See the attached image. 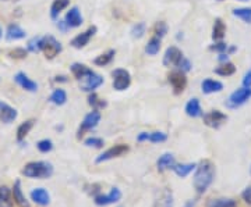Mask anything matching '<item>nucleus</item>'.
Wrapping results in <instances>:
<instances>
[{
    "instance_id": "1",
    "label": "nucleus",
    "mask_w": 251,
    "mask_h": 207,
    "mask_svg": "<svg viewBox=\"0 0 251 207\" xmlns=\"http://www.w3.org/2000/svg\"><path fill=\"white\" fill-rule=\"evenodd\" d=\"M215 180V166L209 160H204L196 167V174L193 177V185L197 193H204Z\"/></svg>"
},
{
    "instance_id": "2",
    "label": "nucleus",
    "mask_w": 251,
    "mask_h": 207,
    "mask_svg": "<svg viewBox=\"0 0 251 207\" xmlns=\"http://www.w3.org/2000/svg\"><path fill=\"white\" fill-rule=\"evenodd\" d=\"M23 174L32 180H46L53 175V166L48 162H31L24 167Z\"/></svg>"
},
{
    "instance_id": "3",
    "label": "nucleus",
    "mask_w": 251,
    "mask_h": 207,
    "mask_svg": "<svg viewBox=\"0 0 251 207\" xmlns=\"http://www.w3.org/2000/svg\"><path fill=\"white\" fill-rule=\"evenodd\" d=\"M63 46L62 43L52 35L42 36L41 41V52H44L48 60H53L59 53H62Z\"/></svg>"
},
{
    "instance_id": "4",
    "label": "nucleus",
    "mask_w": 251,
    "mask_h": 207,
    "mask_svg": "<svg viewBox=\"0 0 251 207\" xmlns=\"http://www.w3.org/2000/svg\"><path fill=\"white\" fill-rule=\"evenodd\" d=\"M78 83H80L81 90H84V92H94V90L98 89L99 86L103 83V78L99 74L90 70L81 80H78Z\"/></svg>"
},
{
    "instance_id": "5",
    "label": "nucleus",
    "mask_w": 251,
    "mask_h": 207,
    "mask_svg": "<svg viewBox=\"0 0 251 207\" xmlns=\"http://www.w3.org/2000/svg\"><path fill=\"white\" fill-rule=\"evenodd\" d=\"M251 99V88H246V86H243V88H239L237 90H234L233 93L229 96V99H227V107L230 108H237L243 106V104H246L249 100Z\"/></svg>"
},
{
    "instance_id": "6",
    "label": "nucleus",
    "mask_w": 251,
    "mask_h": 207,
    "mask_svg": "<svg viewBox=\"0 0 251 207\" xmlns=\"http://www.w3.org/2000/svg\"><path fill=\"white\" fill-rule=\"evenodd\" d=\"M113 88L116 90H126L131 83V75L125 68H116L112 71Z\"/></svg>"
},
{
    "instance_id": "7",
    "label": "nucleus",
    "mask_w": 251,
    "mask_h": 207,
    "mask_svg": "<svg viewBox=\"0 0 251 207\" xmlns=\"http://www.w3.org/2000/svg\"><path fill=\"white\" fill-rule=\"evenodd\" d=\"M99 123H100V113H99V110H92L91 113H88L84 117L82 123H81L80 129H78V138H81L85 132L95 129Z\"/></svg>"
},
{
    "instance_id": "8",
    "label": "nucleus",
    "mask_w": 251,
    "mask_h": 207,
    "mask_svg": "<svg viewBox=\"0 0 251 207\" xmlns=\"http://www.w3.org/2000/svg\"><path fill=\"white\" fill-rule=\"evenodd\" d=\"M128 146L125 144H119L112 146L110 149L105 150L102 154H99L98 157L95 159V163H103V162H109L112 159H116V157H120V156H125L127 152H128Z\"/></svg>"
},
{
    "instance_id": "9",
    "label": "nucleus",
    "mask_w": 251,
    "mask_h": 207,
    "mask_svg": "<svg viewBox=\"0 0 251 207\" xmlns=\"http://www.w3.org/2000/svg\"><path fill=\"white\" fill-rule=\"evenodd\" d=\"M202 120H204V124L208 125L209 128H215L218 129L221 125H224L225 123L227 121V116L222 113L221 110H212L209 113H206L202 116Z\"/></svg>"
},
{
    "instance_id": "10",
    "label": "nucleus",
    "mask_w": 251,
    "mask_h": 207,
    "mask_svg": "<svg viewBox=\"0 0 251 207\" xmlns=\"http://www.w3.org/2000/svg\"><path fill=\"white\" fill-rule=\"evenodd\" d=\"M168 80L171 82L172 88L175 95H180L183 93V90L186 89L187 86V77H186V72L183 71H173L169 74Z\"/></svg>"
},
{
    "instance_id": "11",
    "label": "nucleus",
    "mask_w": 251,
    "mask_h": 207,
    "mask_svg": "<svg viewBox=\"0 0 251 207\" xmlns=\"http://www.w3.org/2000/svg\"><path fill=\"white\" fill-rule=\"evenodd\" d=\"M184 56L181 53L179 47L176 46H171L166 49L165 56H163V65L165 67H177L180 63V60L183 59Z\"/></svg>"
},
{
    "instance_id": "12",
    "label": "nucleus",
    "mask_w": 251,
    "mask_h": 207,
    "mask_svg": "<svg viewBox=\"0 0 251 207\" xmlns=\"http://www.w3.org/2000/svg\"><path fill=\"white\" fill-rule=\"evenodd\" d=\"M122 199V190L119 188H112L109 193L106 195H98L95 196V203L98 206H109V205H115Z\"/></svg>"
},
{
    "instance_id": "13",
    "label": "nucleus",
    "mask_w": 251,
    "mask_h": 207,
    "mask_svg": "<svg viewBox=\"0 0 251 207\" xmlns=\"http://www.w3.org/2000/svg\"><path fill=\"white\" fill-rule=\"evenodd\" d=\"M173 193L171 189L163 188L156 192V196L153 200V207H173Z\"/></svg>"
},
{
    "instance_id": "14",
    "label": "nucleus",
    "mask_w": 251,
    "mask_h": 207,
    "mask_svg": "<svg viewBox=\"0 0 251 207\" xmlns=\"http://www.w3.org/2000/svg\"><path fill=\"white\" fill-rule=\"evenodd\" d=\"M95 34H97V27H90L85 32L78 34V35L75 36L72 41L70 45H72L73 47H75V49H82V47H85V46L90 43V39L95 35Z\"/></svg>"
},
{
    "instance_id": "15",
    "label": "nucleus",
    "mask_w": 251,
    "mask_h": 207,
    "mask_svg": "<svg viewBox=\"0 0 251 207\" xmlns=\"http://www.w3.org/2000/svg\"><path fill=\"white\" fill-rule=\"evenodd\" d=\"M17 117V110L14 107H11L7 103H4V102L0 100V121L4 123V124H11L13 121H16Z\"/></svg>"
},
{
    "instance_id": "16",
    "label": "nucleus",
    "mask_w": 251,
    "mask_h": 207,
    "mask_svg": "<svg viewBox=\"0 0 251 207\" xmlns=\"http://www.w3.org/2000/svg\"><path fill=\"white\" fill-rule=\"evenodd\" d=\"M168 141V135L165 132H141L137 136V142H151V144H162Z\"/></svg>"
},
{
    "instance_id": "17",
    "label": "nucleus",
    "mask_w": 251,
    "mask_h": 207,
    "mask_svg": "<svg viewBox=\"0 0 251 207\" xmlns=\"http://www.w3.org/2000/svg\"><path fill=\"white\" fill-rule=\"evenodd\" d=\"M64 22L67 24L69 28H77L82 25V16H81L78 7H72L67 11L66 18H64Z\"/></svg>"
},
{
    "instance_id": "18",
    "label": "nucleus",
    "mask_w": 251,
    "mask_h": 207,
    "mask_svg": "<svg viewBox=\"0 0 251 207\" xmlns=\"http://www.w3.org/2000/svg\"><path fill=\"white\" fill-rule=\"evenodd\" d=\"M14 81L17 82L23 89L28 90V92H36L38 90V83L32 81L31 78H28V75L24 72H17L14 77Z\"/></svg>"
},
{
    "instance_id": "19",
    "label": "nucleus",
    "mask_w": 251,
    "mask_h": 207,
    "mask_svg": "<svg viewBox=\"0 0 251 207\" xmlns=\"http://www.w3.org/2000/svg\"><path fill=\"white\" fill-rule=\"evenodd\" d=\"M31 200L39 206H48L50 203V195L44 188H35L34 190H31Z\"/></svg>"
},
{
    "instance_id": "20",
    "label": "nucleus",
    "mask_w": 251,
    "mask_h": 207,
    "mask_svg": "<svg viewBox=\"0 0 251 207\" xmlns=\"http://www.w3.org/2000/svg\"><path fill=\"white\" fill-rule=\"evenodd\" d=\"M224 89V83L215 80H204L201 82V90L205 95H211V93H218Z\"/></svg>"
},
{
    "instance_id": "21",
    "label": "nucleus",
    "mask_w": 251,
    "mask_h": 207,
    "mask_svg": "<svg viewBox=\"0 0 251 207\" xmlns=\"http://www.w3.org/2000/svg\"><path fill=\"white\" fill-rule=\"evenodd\" d=\"M27 36V32L20 27L18 24H10L6 31V39L7 41H20Z\"/></svg>"
},
{
    "instance_id": "22",
    "label": "nucleus",
    "mask_w": 251,
    "mask_h": 207,
    "mask_svg": "<svg viewBox=\"0 0 251 207\" xmlns=\"http://www.w3.org/2000/svg\"><path fill=\"white\" fill-rule=\"evenodd\" d=\"M197 164L196 163H187V164H175L172 171L175 172L180 178H186L191 172L196 170Z\"/></svg>"
},
{
    "instance_id": "23",
    "label": "nucleus",
    "mask_w": 251,
    "mask_h": 207,
    "mask_svg": "<svg viewBox=\"0 0 251 207\" xmlns=\"http://www.w3.org/2000/svg\"><path fill=\"white\" fill-rule=\"evenodd\" d=\"M186 114L188 117L197 118L202 116V108H201V104H200V100L197 98L194 99H190L186 104Z\"/></svg>"
},
{
    "instance_id": "24",
    "label": "nucleus",
    "mask_w": 251,
    "mask_h": 207,
    "mask_svg": "<svg viewBox=\"0 0 251 207\" xmlns=\"http://www.w3.org/2000/svg\"><path fill=\"white\" fill-rule=\"evenodd\" d=\"M176 164V160H175V156L172 153H163L158 159L156 162V167L159 171H165V170H172L173 166Z\"/></svg>"
},
{
    "instance_id": "25",
    "label": "nucleus",
    "mask_w": 251,
    "mask_h": 207,
    "mask_svg": "<svg viewBox=\"0 0 251 207\" xmlns=\"http://www.w3.org/2000/svg\"><path fill=\"white\" fill-rule=\"evenodd\" d=\"M13 199H14V202L17 203L20 207H29V203H28V200L24 196V193H23V189H21V182L20 181H16V184H14V186H13Z\"/></svg>"
},
{
    "instance_id": "26",
    "label": "nucleus",
    "mask_w": 251,
    "mask_h": 207,
    "mask_svg": "<svg viewBox=\"0 0 251 207\" xmlns=\"http://www.w3.org/2000/svg\"><path fill=\"white\" fill-rule=\"evenodd\" d=\"M14 206V199L13 192L9 186L3 185L0 186V207H13Z\"/></svg>"
},
{
    "instance_id": "27",
    "label": "nucleus",
    "mask_w": 251,
    "mask_h": 207,
    "mask_svg": "<svg viewBox=\"0 0 251 207\" xmlns=\"http://www.w3.org/2000/svg\"><path fill=\"white\" fill-rule=\"evenodd\" d=\"M70 4V0H53L52 6H50V17L52 20H57L59 14L63 10L66 9Z\"/></svg>"
},
{
    "instance_id": "28",
    "label": "nucleus",
    "mask_w": 251,
    "mask_h": 207,
    "mask_svg": "<svg viewBox=\"0 0 251 207\" xmlns=\"http://www.w3.org/2000/svg\"><path fill=\"white\" fill-rule=\"evenodd\" d=\"M226 34V25L221 18H216L214 28H212V39L214 41H222Z\"/></svg>"
},
{
    "instance_id": "29",
    "label": "nucleus",
    "mask_w": 251,
    "mask_h": 207,
    "mask_svg": "<svg viewBox=\"0 0 251 207\" xmlns=\"http://www.w3.org/2000/svg\"><path fill=\"white\" fill-rule=\"evenodd\" d=\"M159 50H161V38L153 36L145 46V53L148 56H156L159 53Z\"/></svg>"
},
{
    "instance_id": "30",
    "label": "nucleus",
    "mask_w": 251,
    "mask_h": 207,
    "mask_svg": "<svg viewBox=\"0 0 251 207\" xmlns=\"http://www.w3.org/2000/svg\"><path fill=\"white\" fill-rule=\"evenodd\" d=\"M115 54H116V52H115L113 49H110L106 53L99 54L98 57L94 60V64H95V65H99V67H105V65H108V64L112 63Z\"/></svg>"
},
{
    "instance_id": "31",
    "label": "nucleus",
    "mask_w": 251,
    "mask_h": 207,
    "mask_svg": "<svg viewBox=\"0 0 251 207\" xmlns=\"http://www.w3.org/2000/svg\"><path fill=\"white\" fill-rule=\"evenodd\" d=\"M34 124H35V121L34 120H28V121H25V123H23L21 125L18 126L17 129V141H24L25 139V136L29 134V131L32 129V126H34Z\"/></svg>"
},
{
    "instance_id": "32",
    "label": "nucleus",
    "mask_w": 251,
    "mask_h": 207,
    "mask_svg": "<svg viewBox=\"0 0 251 207\" xmlns=\"http://www.w3.org/2000/svg\"><path fill=\"white\" fill-rule=\"evenodd\" d=\"M49 100L53 104H56V106H63L67 102V93H66V90L63 89H54L53 93L50 95Z\"/></svg>"
},
{
    "instance_id": "33",
    "label": "nucleus",
    "mask_w": 251,
    "mask_h": 207,
    "mask_svg": "<svg viewBox=\"0 0 251 207\" xmlns=\"http://www.w3.org/2000/svg\"><path fill=\"white\" fill-rule=\"evenodd\" d=\"M234 72H236V67H234L233 63H229V62L221 64L215 70V74L221 75V77H230V75H233Z\"/></svg>"
},
{
    "instance_id": "34",
    "label": "nucleus",
    "mask_w": 251,
    "mask_h": 207,
    "mask_svg": "<svg viewBox=\"0 0 251 207\" xmlns=\"http://www.w3.org/2000/svg\"><path fill=\"white\" fill-rule=\"evenodd\" d=\"M233 16L239 20L244 21L246 24H251V7H242V9H234Z\"/></svg>"
},
{
    "instance_id": "35",
    "label": "nucleus",
    "mask_w": 251,
    "mask_h": 207,
    "mask_svg": "<svg viewBox=\"0 0 251 207\" xmlns=\"http://www.w3.org/2000/svg\"><path fill=\"white\" fill-rule=\"evenodd\" d=\"M91 68H88L85 64H81V63H74L72 65V72H73V75L75 77V80L78 81V80H81L87 72L90 71Z\"/></svg>"
},
{
    "instance_id": "36",
    "label": "nucleus",
    "mask_w": 251,
    "mask_h": 207,
    "mask_svg": "<svg viewBox=\"0 0 251 207\" xmlns=\"http://www.w3.org/2000/svg\"><path fill=\"white\" fill-rule=\"evenodd\" d=\"M88 104L92 106L94 110H100V108L106 107V102H105V100L99 99L97 93H92V95L88 96Z\"/></svg>"
},
{
    "instance_id": "37",
    "label": "nucleus",
    "mask_w": 251,
    "mask_h": 207,
    "mask_svg": "<svg viewBox=\"0 0 251 207\" xmlns=\"http://www.w3.org/2000/svg\"><path fill=\"white\" fill-rule=\"evenodd\" d=\"M145 31H147V25L145 22H137L134 27L131 28L130 34H131V38L133 39H140L145 35Z\"/></svg>"
},
{
    "instance_id": "38",
    "label": "nucleus",
    "mask_w": 251,
    "mask_h": 207,
    "mask_svg": "<svg viewBox=\"0 0 251 207\" xmlns=\"http://www.w3.org/2000/svg\"><path fill=\"white\" fill-rule=\"evenodd\" d=\"M41 41H42V36H35L32 38L27 45V50L31 53H38L41 52Z\"/></svg>"
},
{
    "instance_id": "39",
    "label": "nucleus",
    "mask_w": 251,
    "mask_h": 207,
    "mask_svg": "<svg viewBox=\"0 0 251 207\" xmlns=\"http://www.w3.org/2000/svg\"><path fill=\"white\" fill-rule=\"evenodd\" d=\"M211 207H237V203L233 199H216L211 203Z\"/></svg>"
},
{
    "instance_id": "40",
    "label": "nucleus",
    "mask_w": 251,
    "mask_h": 207,
    "mask_svg": "<svg viewBox=\"0 0 251 207\" xmlns=\"http://www.w3.org/2000/svg\"><path fill=\"white\" fill-rule=\"evenodd\" d=\"M36 147L41 153H48L53 149V142L50 139H42L36 144Z\"/></svg>"
},
{
    "instance_id": "41",
    "label": "nucleus",
    "mask_w": 251,
    "mask_h": 207,
    "mask_svg": "<svg viewBox=\"0 0 251 207\" xmlns=\"http://www.w3.org/2000/svg\"><path fill=\"white\" fill-rule=\"evenodd\" d=\"M153 32H155V36H158V38H163V36L168 34V24L165 22V21H159V22H156L155 24V27H153Z\"/></svg>"
},
{
    "instance_id": "42",
    "label": "nucleus",
    "mask_w": 251,
    "mask_h": 207,
    "mask_svg": "<svg viewBox=\"0 0 251 207\" xmlns=\"http://www.w3.org/2000/svg\"><path fill=\"white\" fill-rule=\"evenodd\" d=\"M28 54V50L25 49H23V47H16L14 50H11L9 53V56L11 59H16V60H23V59H25Z\"/></svg>"
},
{
    "instance_id": "43",
    "label": "nucleus",
    "mask_w": 251,
    "mask_h": 207,
    "mask_svg": "<svg viewBox=\"0 0 251 207\" xmlns=\"http://www.w3.org/2000/svg\"><path fill=\"white\" fill-rule=\"evenodd\" d=\"M84 145L88 146V147H102L103 146V141L100 138H95V136H91V138H87L84 141Z\"/></svg>"
},
{
    "instance_id": "44",
    "label": "nucleus",
    "mask_w": 251,
    "mask_h": 207,
    "mask_svg": "<svg viewBox=\"0 0 251 207\" xmlns=\"http://www.w3.org/2000/svg\"><path fill=\"white\" fill-rule=\"evenodd\" d=\"M180 68V71H183V72H187L191 70V67H193V64H191V62L188 60V59H186V57H183L181 60H180V63L179 65H177Z\"/></svg>"
},
{
    "instance_id": "45",
    "label": "nucleus",
    "mask_w": 251,
    "mask_h": 207,
    "mask_svg": "<svg viewBox=\"0 0 251 207\" xmlns=\"http://www.w3.org/2000/svg\"><path fill=\"white\" fill-rule=\"evenodd\" d=\"M209 50L212 52H218V53H225L227 50V45L224 43V42H219V43H215V45L209 46Z\"/></svg>"
},
{
    "instance_id": "46",
    "label": "nucleus",
    "mask_w": 251,
    "mask_h": 207,
    "mask_svg": "<svg viewBox=\"0 0 251 207\" xmlns=\"http://www.w3.org/2000/svg\"><path fill=\"white\" fill-rule=\"evenodd\" d=\"M242 199L247 203V205H251V186H247L246 189L243 190Z\"/></svg>"
},
{
    "instance_id": "47",
    "label": "nucleus",
    "mask_w": 251,
    "mask_h": 207,
    "mask_svg": "<svg viewBox=\"0 0 251 207\" xmlns=\"http://www.w3.org/2000/svg\"><path fill=\"white\" fill-rule=\"evenodd\" d=\"M243 86H246V88H251V68L249 71L244 74V77H243Z\"/></svg>"
},
{
    "instance_id": "48",
    "label": "nucleus",
    "mask_w": 251,
    "mask_h": 207,
    "mask_svg": "<svg viewBox=\"0 0 251 207\" xmlns=\"http://www.w3.org/2000/svg\"><path fill=\"white\" fill-rule=\"evenodd\" d=\"M218 60L221 62V63H227L229 62V54L227 53H219V57H218Z\"/></svg>"
},
{
    "instance_id": "49",
    "label": "nucleus",
    "mask_w": 251,
    "mask_h": 207,
    "mask_svg": "<svg viewBox=\"0 0 251 207\" xmlns=\"http://www.w3.org/2000/svg\"><path fill=\"white\" fill-rule=\"evenodd\" d=\"M57 28L62 31V32H66L67 29H70V28L67 27V24L64 22V21H59V24H57Z\"/></svg>"
},
{
    "instance_id": "50",
    "label": "nucleus",
    "mask_w": 251,
    "mask_h": 207,
    "mask_svg": "<svg viewBox=\"0 0 251 207\" xmlns=\"http://www.w3.org/2000/svg\"><path fill=\"white\" fill-rule=\"evenodd\" d=\"M194 205H196V202H194V200H188L184 207H194Z\"/></svg>"
},
{
    "instance_id": "51",
    "label": "nucleus",
    "mask_w": 251,
    "mask_h": 207,
    "mask_svg": "<svg viewBox=\"0 0 251 207\" xmlns=\"http://www.w3.org/2000/svg\"><path fill=\"white\" fill-rule=\"evenodd\" d=\"M226 52H229V53H233V52H236V47H234V46H230V47L227 46V50H226Z\"/></svg>"
},
{
    "instance_id": "52",
    "label": "nucleus",
    "mask_w": 251,
    "mask_h": 207,
    "mask_svg": "<svg viewBox=\"0 0 251 207\" xmlns=\"http://www.w3.org/2000/svg\"><path fill=\"white\" fill-rule=\"evenodd\" d=\"M1 36H3V31H1V27H0V39H1Z\"/></svg>"
},
{
    "instance_id": "53",
    "label": "nucleus",
    "mask_w": 251,
    "mask_h": 207,
    "mask_svg": "<svg viewBox=\"0 0 251 207\" xmlns=\"http://www.w3.org/2000/svg\"><path fill=\"white\" fill-rule=\"evenodd\" d=\"M219 1H222V0H219ZM239 1H249V0H239Z\"/></svg>"
}]
</instances>
